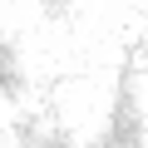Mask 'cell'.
<instances>
[{
  "mask_svg": "<svg viewBox=\"0 0 148 148\" xmlns=\"http://www.w3.org/2000/svg\"><path fill=\"white\" fill-rule=\"evenodd\" d=\"M15 133H20V148H79L69 133H59V128H45V123H35V119H25Z\"/></svg>",
  "mask_w": 148,
  "mask_h": 148,
  "instance_id": "cell-2",
  "label": "cell"
},
{
  "mask_svg": "<svg viewBox=\"0 0 148 148\" xmlns=\"http://www.w3.org/2000/svg\"><path fill=\"white\" fill-rule=\"evenodd\" d=\"M25 89V74H20V64H15V49H10V40H0V94H20Z\"/></svg>",
  "mask_w": 148,
  "mask_h": 148,
  "instance_id": "cell-3",
  "label": "cell"
},
{
  "mask_svg": "<svg viewBox=\"0 0 148 148\" xmlns=\"http://www.w3.org/2000/svg\"><path fill=\"white\" fill-rule=\"evenodd\" d=\"M40 5H45V10H49V15H64V10H69V5H74V0H40Z\"/></svg>",
  "mask_w": 148,
  "mask_h": 148,
  "instance_id": "cell-4",
  "label": "cell"
},
{
  "mask_svg": "<svg viewBox=\"0 0 148 148\" xmlns=\"http://www.w3.org/2000/svg\"><path fill=\"white\" fill-rule=\"evenodd\" d=\"M99 148H143V109H138V89H128V79L119 89V104L109 114V133Z\"/></svg>",
  "mask_w": 148,
  "mask_h": 148,
  "instance_id": "cell-1",
  "label": "cell"
}]
</instances>
